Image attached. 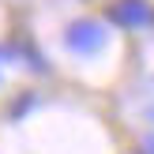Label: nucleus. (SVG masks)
<instances>
[{
    "label": "nucleus",
    "mask_w": 154,
    "mask_h": 154,
    "mask_svg": "<svg viewBox=\"0 0 154 154\" xmlns=\"http://www.w3.org/2000/svg\"><path fill=\"white\" fill-rule=\"evenodd\" d=\"M102 45H105V30L98 23H90V19L75 23L68 30V49H75V53H98Z\"/></svg>",
    "instance_id": "2"
},
{
    "label": "nucleus",
    "mask_w": 154,
    "mask_h": 154,
    "mask_svg": "<svg viewBox=\"0 0 154 154\" xmlns=\"http://www.w3.org/2000/svg\"><path fill=\"white\" fill-rule=\"evenodd\" d=\"M109 19L117 23V26L139 30V26H147V23L154 19V8L147 4V0H117V4L109 8Z\"/></svg>",
    "instance_id": "1"
},
{
    "label": "nucleus",
    "mask_w": 154,
    "mask_h": 154,
    "mask_svg": "<svg viewBox=\"0 0 154 154\" xmlns=\"http://www.w3.org/2000/svg\"><path fill=\"white\" fill-rule=\"evenodd\" d=\"M147 154H154V139H147Z\"/></svg>",
    "instance_id": "3"
}]
</instances>
